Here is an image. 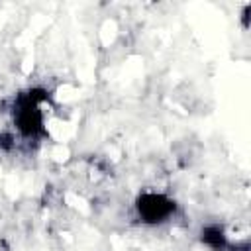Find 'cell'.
I'll return each instance as SVG.
<instances>
[{
  "label": "cell",
  "mask_w": 251,
  "mask_h": 251,
  "mask_svg": "<svg viewBox=\"0 0 251 251\" xmlns=\"http://www.w3.org/2000/svg\"><path fill=\"white\" fill-rule=\"evenodd\" d=\"M49 94L43 88H27L16 94L12 104V120L18 135L25 141H39L47 135Z\"/></svg>",
  "instance_id": "6da1fadb"
},
{
  "label": "cell",
  "mask_w": 251,
  "mask_h": 251,
  "mask_svg": "<svg viewBox=\"0 0 251 251\" xmlns=\"http://www.w3.org/2000/svg\"><path fill=\"white\" fill-rule=\"evenodd\" d=\"M176 212V202L155 190H145L135 198V214L147 226H157L169 222Z\"/></svg>",
  "instance_id": "7a4b0ae2"
}]
</instances>
